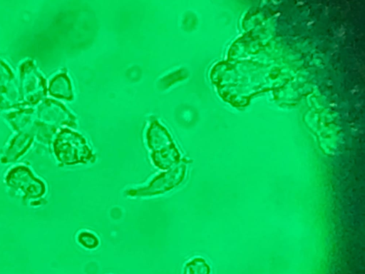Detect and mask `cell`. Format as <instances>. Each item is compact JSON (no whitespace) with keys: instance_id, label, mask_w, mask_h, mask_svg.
<instances>
[{"instance_id":"6da1fadb","label":"cell","mask_w":365,"mask_h":274,"mask_svg":"<svg viewBox=\"0 0 365 274\" xmlns=\"http://www.w3.org/2000/svg\"><path fill=\"white\" fill-rule=\"evenodd\" d=\"M146 139L155 166L170 169L180 162V153L173 138L158 121L151 122L146 132Z\"/></svg>"},{"instance_id":"7a4b0ae2","label":"cell","mask_w":365,"mask_h":274,"mask_svg":"<svg viewBox=\"0 0 365 274\" xmlns=\"http://www.w3.org/2000/svg\"><path fill=\"white\" fill-rule=\"evenodd\" d=\"M54 151L58 160L66 164L86 163L93 159V154L84 138L68 129L58 134Z\"/></svg>"},{"instance_id":"3957f363","label":"cell","mask_w":365,"mask_h":274,"mask_svg":"<svg viewBox=\"0 0 365 274\" xmlns=\"http://www.w3.org/2000/svg\"><path fill=\"white\" fill-rule=\"evenodd\" d=\"M185 172V165L178 166L156 176L147 186L130 189L126 193L131 196H150L163 193L178 186L183 181Z\"/></svg>"},{"instance_id":"277c9868","label":"cell","mask_w":365,"mask_h":274,"mask_svg":"<svg viewBox=\"0 0 365 274\" xmlns=\"http://www.w3.org/2000/svg\"><path fill=\"white\" fill-rule=\"evenodd\" d=\"M6 181L11 187L21 190L29 197H38L45 191L43 183L24 166L12 168L6 176Z\"/></svg>"},{"instance_id":"5b68a950","label":"cell","mask_w":365,"mask_h":274,"mask_svg":"<svg viewBox=\"0 0 365 274\" xmlns=\"http://www.w3.org/2000/svg\"><path fill=\"white\" fill-rule=\"evenodd\" d=\"M51 92L62 98L72 97L71 83L66 75L61 74L53 78L51 84Z\"/></svg>"},{"instance_id":"8992f818","label":"cell","mask_w":365,"mask_h":274,"mask_svg":"<svg viewBox=\"0 0 365 274\" xmlns=\"http://www.w3.org/2000/svg\"><path fill=\"white\" fill-rule=\"evenodd\" d=\"M210 272L206 261L202 258H195L185 265L183 274H210Z\"/></svg>"},{"instance_id":"52a82bcc","label":"cell","mask_w":365,"mask_h":274,"mask_svg":"<svg viewBox=\"0 0 365 274\" xmlns=\"http://www.w3.org/2000/svg\"><path fill=\"white\" fill-rule=\"evenodd\" d=\"M78 240L81 245L89 249L95 248L99 244L98 238L88 231L81 232L78 235Z\"/></svg>"}]
</instances>
